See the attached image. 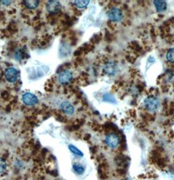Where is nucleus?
Instances as JSON below:
<instances>
[{"label":"nucleus","instance_id":"1","mask_svg":"<svg viewBox=\"0 0 174 180\" xmlns=\"http://www.w3.org/2000/svg\"><path fill=\"white\" fill-rule=\"evenodd\" d=\"M144 107L147 110L151 112H156L159 109L160 101L155 97H147L144 101Z\"/></svg>","mask_w":174,"mask_h":180},{"label":"nucleus","instance_id":"2","mask_svg":"<svg viewBox=\"0 0 174 180\" xmlns=\"http://www.w3.org/2000/svg\"><path fill=\"white\" fill-rule=\"evenodd\" d=\"M103 72L109 76L115 75L118 70V66L115 62L108 61L103 66Z\"/></svg>","mask_w":174,"mask_h":180},{"label":"nucleus","instance_id":"3","mask_svg":"<svg viewBox=\"0 0 174 180\" xmlns=\"http://www.w3.org/2000/svg\"><path fill=\"white\" fill-rule=\"evenodd\" d=\"M109 19L113 22L120 21L122 18V13L121 10L117 7H112L107 12Z\"/></svg>","mask_w":174,"mask_h":180},{"label":"nucleus","instance_id":"4","mask_svg":"<svg viewBox=\"0 0 174 180\" xmlns=\"http://www.w3.org/2000/svg\"><path fill=\"white\" fill-rule=\"evenodd\" d=\"M119 142H120V139L117 134L111 133L106 136V143L111 148H115L119 144Z\"/></svg>","mask_w":174,"mask_h":180},{"label":"nucleus","instance_id":"5","mask_svg":"<svg viewBox=\"0 0 174 180\" xmlns=\"http://www.w3.org/2000/svg\"><path fill=\"white\" fill-rule=\"evenodd\" d=\"M47 10L51 14H58L61 10L62 6L58 1H48L46 5Z\"/></svg>","mask_w":174,"mask_h":180},{"label":"nucleus","instance_id":"6","mask_svg":"<svg viewBox=\"0 0 174 180\" xmlns=\"http://www.w3.org/2000/svg\"><path fill=\"white\" fill-rule=\"evenodd\" d=\"M19 73V71L16 69L9 67L5 70V78L9 82H15L17 80Z\"/></svg>","mask_w":174,"mask_h":180},{"label":"nucleus","instance_id":"7","mask_svg":"<svg viewBox=\"0 0 174 180\" xmlns=\"http://www.w3.org/2000/svg\"><path fill=\"white\" fill-rule=\"evenodd\" d=\"M23 101L24 104L28 106H34L38 102L37 97L31 93L24 94L23 96Z\"/></svg>","mask_w":174,"mask_h":180},{"label":"nucleus","instance_id":"8","mask_svg":"<svg viewBox=\"0 0 174 180\" xmlns=\"http://www.w3.org/2000/svg\"><path fill=\"white\" fill-rule=\"evenodd\" d=\"M72 79V74L69 70H64V71L61 72L59 74V78L58 80L60 82L65 84L68 83Z\"/></svg>","mask_w":174,"mask_h":180},{"label":"nucleus","instance_id":"9","mask_svg":"<svg viewBox=\"0 0 174 180\" xmlns=\"http://www.w3.org/2000/svg\"><path fill=\"white\" fill-rule=\"evenodd\" d=\"M129 159L123 154H121L117 156L115 159V161L118 166H121L124 168L127 167L129 164Z\"/></svg>","mask_w":174,"mask_h":180},{"label":"nucleus","instance_id":"10","mask_svg":"<svg viewBox=\"0 0 174 180\" xmlns=\"http://www.w3.org/2000/svg\"><path fill=\"white\" fill-rule=\"evenodd\" d=\"M60 108L64 113L68 114V115H72L74 113V108L72 104H70L69 102H62Z\"/></svg>","mask_w":174,"mask_h":180},{"label":"nucleus","instance_id":"11","mask_svg":"<svg viewBox=\"0 0 174 180\" xmlns=\"http://www.w3.org/2000/svg\"><path fill=\"white\" fill-rule=\"evenodd\" d=\"M107 166L106 165L105 163L102 162L98 168V174L100 176V178L102 179H106L107 178Z\"/></svg>","mask_w":174,"mask_h":180},{"label":"nucleus","instance_id":"12","mask_svg":"<svg viewBox=\"0 0 174 180\" xmlns=\"http://www.w3.org/2000/svg\"><path fill=\"white\" fill-rule=\"evenodd\" d=\"M155 6L156 9V10L159 13H161L163 11H165L167 8V4L165 1H154L153 2Z\"/></svg>","mask_w":174,"mask_h":180},{"label":"nucleus","instance_id":"13","mask_svg":"<svg viewBox=\"0 0 174 180\" xmlns=\"http://www.w3.org/2000/svg\"><path fill=\"white\" fill-rule=\"evenodd\" d=\"M25 7L29 9H36L39 5V1L37 0H26L23 2Z\"/></svg>","mask_w":174,"mask_h":180},{"label":"nucleus","instance_id":"14","mask_svg":"<svg viewBox=\"0 0 174 180\" xmlns=\"http://www.w3.org/2000/svg\"><path fill=\"white\" fill-rule=\"evenodd\" d=\"M102 101L106 102L113 103V104L117 103V100L115 99V96L110 94V93H107V94H105L104 95H103Z\"/></svg>","mask_w":174,"mask_h":180},{"label":"nucleus","instance_id":"15","mask_svg":"<svg viewBox=\"0 0 174 180\" xmlns=\"http://www.w3.org/2000/svg\"><path fill=\"white\" fill-rule=\"evenodd\" d=\"M73 169L74 172L76 174H79V175H82L85 170V167L83 166V165L80 164V163H74L73 165Z\"/></svg>","mask_w":174,"mask_h":180},{"label":"nucleus","instance_id":"16","mask_svg":"<svg viewBox=\"0 0 174 180\" xmlns=\"http://www.w3.org/2000/svg\"><path fill=\"white\" fill-rule=\"evenodd\" d=\"M68 148L73 153V154L75 155H77V156H79V157H83V153L81 151V150H79L77 148H76L75 146L70 144L68 146Z\"/></svg>","mask_w":174,"mask_h":180},{"label":"nucleus","instance_id":"17","mask_svg":"<svg viewBox=\"0 0 174 180\" xmlns=\"http://www.w3.org/2000/svg\"><path fill=\"white\" fill-rule=\"evenodd\" d=\"M89 3L90 2L88 1V0H83H83H78V1L74 2V4L75 6L79 9L85 8L87 5H89Z\"/></svg>","mask_w":174,"mask_h":180},{"label":"nucleus","instance_id":"18","mask_svg":"<svg viewBox=\"0 0 174 180\" xmlns=\"http://www.w3.org/2000/svg\"><path fill=\"white\" fill-rule=\"evenodd\" d=\"M166 58L168 61L172 63H174V48L170 49L166 54Z\"/></svg>","mask_w":174,"mask_h":180},{"label":"nucleus","instance_id":"19","mask_svg":"<svg viewBox=\"0 0 174 180\" xmlns=\"http://www.w3.org/2000/svg\"><path fill=\"white\" fill-rule=\"evenodd\" d=\"M7 31L10 34H14L15 32L17 31V25L13 22H12L11 23H10L9 25L7 27Z\"/></svg>","mask_w":174,"mask_h":180},{"label":"nucleus","instance_id":"20","mask_svg":"<svg viewBox=\"0 0 174 180\" xmlns=\"http://www.w3.org/2000/svg\"><path fill=\"white\" fill-rule=\"evenodd\" d=\"M7 168V163L3 158L0 157V174L3 173Z\"/></svg>","mask_w":174,"mask_h":180},{"label":"nucleus","instance_id":"21","mask_svg":"<svg viewBox=\"0 0 174 180\" xmlns=\"http://www.w3.org/2000/svg\"><path fill=\"white\" fill-rule=\"evenodd\" d=\"M102 39V35H95L91 39V42L92 44H97Z\"/></svg>","mask_w":174,"mask_h":180},{"label":"nucleus","instance_id":"22","mask_svg":"<svg viewBox=\"0 0 174 180\" xmlns=\"http://www.w3.org/2000/svg\"><path fill=\"white\" fill-rule=\"evenodd\" d=\"M1 97L5 101H9L10 99L9 93L7 91H3L1 94Z\"/></svg>","mask_w":174,"mask_h":180},{"label":"nucleus","instance_id":"23","mask_svg":"<svg viewBox=\"0 0 174 180\" xmlns=\"http://www.w3.org/2000/svg\"><path fill=\"white\" fill-rule=\"evenodd\" d=\"M130 46H131L132 48H133L134 50H135L138 52H140L141 50V48L140 47L139 45L136 42H132L131 43V45H130Z\"/></svg>","mask_w":174,"mask_h":180},{"label":"nucleus","instance_id":"24","mask_svg":"<svg viewBox=\"0 0 174 180\" xmlns=\"http://www.w3.org/2000/svg\"><path fill=\"white\" fill-rule=\"evenodd\" d=\"M116 172L118 174V175H119L120 176H123L125 175V174H126V171L124 168H121V169H118V170H117Z\"/></svg>","mask_w":174,"mask_h":180},{"label":"nucleus","instance_id":"25","mask_svg":"<svg viewBox=\"0 0 174 180\" xmlns=\"http://www.w3.org/2000/svg\"><path fill=\"white\" fill-rule=\"evenodd\" d=\"M8 46H9V48H10V50H14V48H17V43L14 41H11L9 43Z\"/></svg>","mask_w":174,"mask_h":180},{"label":"nucleus","instance_id":"26","mask_svg":"<svg viewBox=\"0 0 174 180\" xmlns=\"http://www.w3.org/2000/svg\"><path fill=\"white\" fill-rule=\"evenodd\" d=\"M5 18V14L3 11H0V21H2Z\"/></svg>","mask_w":174,"mask_h":180},{"label":"nucleus","instance_id":"27","mask_svg":"<svg viewBox=\"0 0 174 180\" xmlns=\"http://www.w3.org/2000/svg\"><path fill=\"white\" fill-rule=\"evenodd\" d=\"M90 151H91V152L92 153V154H95V153L97 151V150H96V146H93V147H92V148H90Z\"/></svg>","mask_w":174,"mask_h":180},{"label":"nucleus","instance_id":"28","mask_svg":"<svg viewBox=\"0 0 174 180\" xmlns=\"http://www.w3.org/2000/svg\"><path fill=\"white\" fill-rule=\"evenodd\" d=\"M90 137H91L90 134H86L85 135V136H84V140H89V139L90 138Z\"/></svg>","mask_w":174,"mask_h":180},{"label":"nucleus","instance_id":"29","mask_svg":"<svg viewBox=\"0 0 174 180\" xmlns=\"http://www.w3.org/2000/svg\"><path fill=\"white\" fill-rule=\"evenodd\" d=\"M2 3H3V5H9L10 4V3H11V2L10 1H1Z\"/></svg>","mask_w":174,"mask_h":180},{"label":"nucleus","instance_id":"30","mask_svg":"<svg viewBox=\"0 0 174 180\" xmlns=\"http://www.w3.org/2000/svg\"><path fill=\"white\" fill-rule=\"evenodd\" d=\"M31 43H32V45H33V46H35L37 44V41L35 39H34L33 41H32V42Z\"/></svg>","mask_w":174,"mask_h":180},{"label":"nucleus","instance_id":"31","mask_svg":"<svg viewBox=\"0 0 174 180\" xmlns=\"http://www.w3.org/2000/svg\"><path fill=\"white\" fill-rule=\"evenodd\" d=\"M23 40V41H22V42H26V41H27V38L24 37Z\"/></svg>","mask_w":174,"mask_h":180},{"label":"nucleus","instance_id":"32","mask_svg":"<svg viewBox=\"0 0 174 180\" xmlns=\"http://www.w3.org/2000/svg\"><path fill=\"white\" fill-rule=\"evenodd\" d=\"M126 180H128V179H126Z\"/></svg>","mask_w":174,"mask_h":180},{"label":"nucleus","instance_id":"33","mask_svg":"<svg viewBox=\"0 0 174 180\" xmlns=\"http://www.w3.org/2000/svg\"><path fill=\"white\" fill-rule=\"evenodd\" d=\"M173 170H174V168H173Z\"/></svg>","mask_w":174,"mask_h":180}]
</instances>
